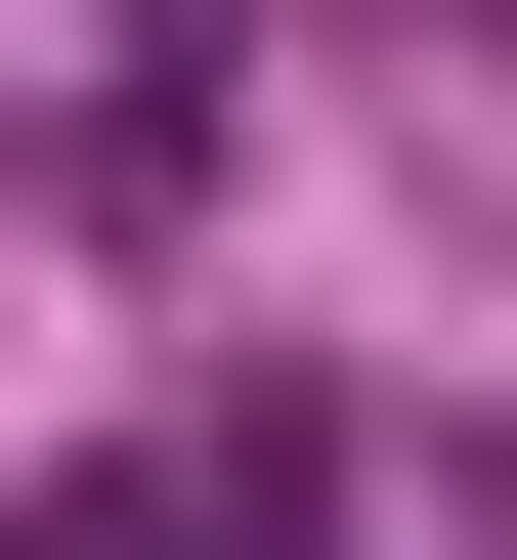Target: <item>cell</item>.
Returning a JSON list of instances; mask_svg holds the SVG:
<instances>
[{"label": "cell", "mask_w": 517, "mask_h": 560, "mask_svg": "<svg viewBox=\"0 0 517 560\" xmlns=\"http://www.w3.org/2000/svg\"><path fill=\"white\" fill-rule=\"evenodd\" d=\"M44 560H302V388H259V431H86Z\"/></svg>", "instance_id": "6da1fadb"}]
</instances>
